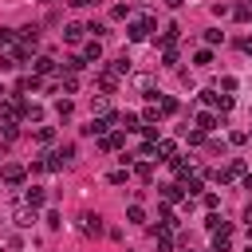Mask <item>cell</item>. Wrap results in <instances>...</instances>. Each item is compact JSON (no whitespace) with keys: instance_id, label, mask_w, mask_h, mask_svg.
<instances>
[{"instance_id":"obj_1","label":"cell","mask_w":252,"mask_h":252,"mask_svg":"<svg viewBox=\"0 0 252 252\" xmlns=\"http://www.w3.org/2000/svg\"><path fill=\"white\" fill-rule=\"evenodd\" d=\"M150 32H154V16H138V20H134V24L126 28V35H130L134 43H138V39H146Z\"/></svg>"},{"instance_id":"obj_2","label":"cell","mask_w":252,"mask_h":252,"mask_svg":"<svg viewBox=\"0 0 252 252\" xmlns=\"http://www.w3.org/2000/svg\"><path fill=\"white\" fill-rule=\"evenodd\" d=\"M79 232L83 236H102V217L98 213H83L79 217Z\"/></svg>"},{"instance_id":"obj_3","label":"cell","mask_w":252,"mask_h":252,"mask_svg":"<svg viewBox=\"0 0 252 252\" xmlns=\"http://www.w3.org/2000/svg\"><path fill=\"white\" fill-rule=\"evenodd\" d=\"M0 177H4V185H24V177H28V169H24V165H16V161H4V169H0Z\"/></svg>"},{"instance_id":"obj_4","label":"cell","mask_w":252,"mask_h":252,"mask_svg":"<svg viewBox=\"0 0 252 252\" xmlns=\"http://www.w3.org/2000/svg\"><path fill=\"white\" fill-rule=\"evenodd\" d=\"M12 220H16V224H20V228H28V224H32V220H35V209H32V205H28V201H20V205H16V209H12Z\"/></svg>"},{"instance_id":"obj_5","label":"cell","mask_w":252,"mask_h":252,"mask_svg":"<svg viewBox=\"0 0 252 252\" xmlns=\"http://www.w3.org/2000/svg\"><path fill=\"white\" fill-rule=\"evenodd\" d=\"M122 142H126V138H122V130H110V134H102V138H98V150L114 154V150H122Z\"/></svg>"},{"instance_id":"obj_6","label":"cell","mask_w":252,"mask_h":252,"mask_svg":"<svg viewBox=\"0 0 252 252\" xmlns=\"http://www.w3.org/2000/svg\"><path fill=\"white\" fill-rule=\"evenodd\" d=\"M83 59H87V63H98V59H102V43H98L94 35L83 43Z\"/></svg>"},{"instance_id":"obj_7","label":"cell","mask_w":252,"mask_h":252,"mask_svg":"<svg viewBox=\"0 0 252 252\" xmlns=\"http://www.w3.org/2000/svg\"><path fill=\"white\" fill-rule=\"evenodd\" d=\"M98 91H102V94H114V91H118V75H114V71H98Z\"/></svg>"},{"instance_id":"obj_8","label":"cell","mask_w":252,"mask_h":252,"mask_svg":"<svg viewBox=\"0 0 252 252\" xmlns=\"http://www.w3.org/2000/svg\"><path fill=\"white\" fill-rule=\"evenodd\" d=\"M177 158V146L169 138H158V161H173Z\"/></svg>"},{"instance_id":"obj_9","label":"cell","mask_w":252,"mask_h":252,"mask_svg":"<svg viewBox=\"0 0 252 252\" xmlns=\"http://www.w3.org/2000/svg\"><path fill=\"white\" fill-rule=\"evenodd\" d=\"M181 197H185V185H177V181H173V185H161V201H165V205H173V201H181Z\"/></svg>"},{"instance_id":"obj_10","label":"cell","mask_w":252,"mask_h":252,"mask_svg":"<svg viewBox=\"0 0 252 252\" xmlns=\"http://www.w3.org/2000/svg\"><path fill=\"white\" fill-rule=\"evenodd\" d=\"M83 35H87L83 24H67V28H63V39H67V43H83Z\"/></svg>"},{"instance_id":"obj_11","label":"cell","mask_w":252,"mask_h":252,"mask_svg":"<svg viewBox=\"0 0 252 252\" xmlns=\"http://www.w3.org/2000/svg\"><path fill=\"white\" fill-rule=\"evenodd\" d=\"M177 35H181V28H177V24H165V32L158 35V43H161V47H169V43H177Z\"/></svg>"},{"instance_id":"obj_12","label":"cell","mask_w":252,"mask_h":252,"mask_svg":"<svg viewBox=\"0 0 252 252\" xmlns=\"http://www.w3.org/2000/svg\"><path fill=\"white\" fill-rule=\"evenodd\" d=\"M32 71H35V75H51V71H55V59H51V55H39V59L32 63Z\"/></svg>"},{"instance_id":"obj_13","label":"cell","mask_w":252,"mask_h":252,"mask_svg":"<svg viewBox=\"0 0 252 252\" xmlns=\"http://www.w3.org/2000/svg\"><path fill=\"white\" fill-rule=\"evenodd\" d=\"M59 91H63V94H75V91H79V79H75L71 71H67V75L59 71Z\"/></svg>"},{"instance_id":"obj_14","label":"cell","mask_w":252,"mask_h":252,"mask_svg":"<svg viewBox=\"0 0 252 252\" xmlns=\"http://www.w3.org/2000/svg\"><path fill=\"white\" fill-rule=\"evenodd\" d=\"M118 126H122V130H126V134H130V130H142V118H138V114H130V110H126V114H118Z\"/></svg>"},{"instance_id":"obj_15","label":"cell","mask_w":252,"mask_h":252,"mask_svg":"<svg viewBox=\"0 0 252 252\" xmlns=\"http://www.w3.org/2000/svg\"><path fill=\"white\" fill-rule=\"evenodd\" d=\"M24 201H28V205H32V209H39V205H43V201H47V193H43V189H39V185H32V189H28V193H24Z\"/></svg>"},{"instance_id":"obj_16","label":"cell","mask_w":252,"mask_h":252,"mask_svg":"<svg viewBox=\"0 0 252 252\" xmlns=\"http://www.w3.org/2000/svg\"><path fill=\"white\" fill-rule=\"evenodd\" d=\"M217 122H220V118H217V114H209V110H205V114H197V130H205V134H209V130H217Z\"/></svg>"},{"instance_id":"obj_17","label":"cell","mask_w":252,"mask_h":252,"mask_svg":"<svg viewBox=\"0 0 252 252\" xmlns=\"http://www.w3.org/2000/svg\"><path fill=\"white\" fill-rule=\"evenodd\" d=\"M126 220H130V224H146V209H142V205L134 201V205L126 209Z\"/></svg>"},{"instance_id":"obj_18","label":"cell","mask_w":252,"mask_h":252,"mask_svg":"<svg viewBox=\"0 0 252 252\" xmlns=\"http://www.w3.org/2000/svg\"><path fill=\"white\" fill-rule=\"evenodd\" d=\"M24 118H28V122H39V118H43V106H39V102H24Z\"/></svg>"},{"instance_id":"obj_19","label":"cell","mask_w":252,"mask_h":252,"mask_svg":"<svg viewBox=\"0 0 252 252\" xmlns=\"http://www.w3.org/2000/svg\"><path fill=\"white\" fill-rule=\"evenodd\" d=\"M134 177H138L142 185H150V177H154V169H150V161H138V165H134Z\"/></svg>"},{"instance_id":"obj_20","label":"cell","mask_w":252,"mask_h":252,"mask_svg":"<svg viewBox=\"0 0 252 252\" xmlns=\"http://www.w3.org/2000/svg\"><path fill=\"white\" fill-rule=\"evenodd\" d=\"M83 67H87V59H83V55H71V59H63V71H71V75H75V71H83Z\"/></svg>"},{"instance_id":"obj_21","label":"cell","mask_w":252,"mask_h":252,"mask_svg":"<svg viewBox=\"0 0 252 252\" xmlns=\"http://www.w3.org/2000/svg\"><path fill=\"white\" fill-rule=\"evenodd\" d=\"M110 71H114L118 79H122V75H130V59H126V55H118V59L110 63Z\"/></svg>"},{"instance_id":"obj_22","label":"cell","mask_w":252,"mask_h":252,"mask_svg":"<svg viewBox=\"0 0 252 252\" xmlns=\"http://www.w3.org/2000/svg\"><path fill=\"white\" fill-rule=\"evenodd\" d=\"M134 87H138L142 94H150V91H154V79H150V75H134ZM150 98H154V94H150Z\"/></svg>"},{"instance_id":"obj_23","label":"cell","mask_w":252,"mask_h":252,"mask_svg":"<svg viewBox=\"0 0 252 252\" xmlns=\"http://www.w3.org/2000/svg\"><path fill=\"white\" fill-rule=\"evenodd\" d=\"M142 122H146V126H158V122H161V110H158V106H146V110H142Z\"/></svg>"},{"instance_id":"obj_24","label":"cell","mask_w":252,"mask_h":252,"mask_svg":"<svg viewBox=\"0 0 252 252\" xmlns=\"http://www.w3.org/2000/svg\"><path fill=\"white\" fill-rule=\"evenodd\" d=\"M35 142H39V146H51V142H55V130H51V126H39V130H35Z\"/></svg>"},{"instance_id":"obj_25","label":"cell","mask_w":252,"mask_h":252,"mask_svg":"<svg viewBox=\"0 0 252 252\" xmlns=\"http://www.w3.org/2000/svg\"><path fill=\"white\" fill-rule=\"evenodd\" d=\"M110 16H114V20H130V4H114Z\"/></svg>"},{"instance_id":"obj_26","label":"cell","mask_w":252,"mask_h":252,"mask_svg":"<svg viewBox=\"0 0 252 252\" xmlns=\"http://www.w3.org/2000/svg\"><path fill=\"white\" fill-rule=\"evenodd\" d=\"M87 32H91L94 39H102V35H106V24H98V20H91V24H87Z\"/></svg>"},{"instance_id":"obj_27","label":"cell","mask_w":252,"mask_h":252,"mask_svg":"<svg viewBox=\"0 0 252 252\" xmlns=\"http://www.w3.org/2000/svg\"><path fill=\"white\" fill-rule=\"evenodd\" d=\"M55 114H59V118H71V114H75V106H71V98H63V102L55 106Z\"/></svg>"},{"instance_id":"obj_28","label":"cell","mask_w":252,"mask_h":252,"mask_svg":"<svg viewBox=\"0 0 252 252\" xmlns=\"http://www.w3.org/2000/svg\"><path fill=\"white\" fill-rule=\"evenodd\" d=\"M220 224H224V220H220V217H217V213H213V209H209V217H205V228H209V232H217V228H220Z\"/></svg>"},{"instance_id":"obj_29","label":"cell","mask_w":252,"mask_h":252,"mask_svg":"<svg viewBox=\"0 0 252 252\" xmlns=\"http://www.w3.org/2000/svg\"><path fill=\"white\" fill-rule=\"evenodd\" d=\"M205 43H224V32H217V28H209V32H205Z\"/></svg>"},{"instance_id":"obj_30","label":"cell","mask_w":252,"mask_h":252,"mask_svg":"<svg viewBox=\"0 0 252 252\" xmlns=\"http://www.w3.org/2000/svg\"><path fill=\"white\" fill-rule=\"evenodd\" d=\"M193 63H197V67H209V63H213V51H197Z\"/></svg>"},{"instance_id":"obj_31","label":"cell","mask_w":252,"mask_h":252,"mask_svg":"<svg viewBox=\"0 0 252 252\" xmlns=\"http://www.w3.org/2000/svg\"><path fill=\"white\" fill-rule=\"evenodd\" d=\"M158 110H161V118H165V114H173V110H177V102H173V98H161V102H158Z\"/></svg>"},{"instance_id":"obj_32","label":"cell","mask_w":252,"mask_h":252,"mask_svg":"<svg viewBox=\"0 0 252 252\" xmlns=\"http://www.w3.org/2000/svg\"><path fill=\"white\" fill-rule=\"evenodd\" d=\"M55 154H59V158H63V165H67V161H71V158H75V146H71V142H67V146H59V150H55Z\"/></svg>"},{"instance_id":"obj_33","label":"cell","mask_w":252,"mask_h":252,"mask_svg":"<svg viewBox=\"0 0 252 252\" xmlns=\"http://www.w3.org/2000/svg\"><path fill=\"white\" fill-rule=\"evenodd\" d=\"M126 177H130V173H126V169H114V173H110V177H106V181H110V185H126Z\"/></svg>"},{"instance_id":"obj_34","label":"cell","mask_w":252,"mask_h":252,"mask_svg":"<svg viewBox=\"0 0 252 252\" xmlns=\"http://www.w3.org/2000/svg\"><path fill=\"white\" fill-rule=\"evenodd\" d=\"M165 67H177V47H173V43L165 47Z\"/></svg>"},{"instance_id":"obj_35","label":"cell","mask_w":252,"mask_h":252,"mask_svg":"<svg viewBox=\"0 0 252 252\" xmlns=\"http://www.w3.org/2000/svg\"><path fill=\"white\" fill-rule=\"evenodd\" d=\"M220 91H224V94H232V91H236V79H232V75H224V79H220Z\"/></svg>"},{"instance_id":"obj_36","label":"cell","mask_w":252,"mask_h":252,"mask_svg":"<svg viewBox=\"0 0 252 252\" xmlns=\"http://www.w3.org/2000/svg\"><path fill=\"white\" fill-rule=\"evenodd\" d=\"M217 110H220V114L232 110V94H220V98H217Z\"/></svg>"},{"instance_id":"obj_37","label":"cell","mask_w":252,"mask_h":252,"mask_svg":"<svg viewBox=\"0 0 252 252\" xmlns=\"http://www.w3.org/2000/svg\"><path fill=\"white\" fill-rule=\"evenodd\" d=\"M228 142H232V146H244V142H248V134H244V130H232V134H228Z\"/></svg>"},{"instance_id":"obj_38","label":"cell","mask_w":252,"mask_h":252,"mask_svg":"<svg viewBox=\"0 0 252 252\" xmlns=\"http://www.w3.org/2000/svg\"><path fill=\"white\" fill-rule=\"evenodd\" d=\"M91 4H98V0H71V8H91Z\"/></svg>"},{"instance_id":"obj_39","label":"cell","mask_w":252,"mask_h":252,"mask_svg":"<svg viewBox=\"0 0 252 252\" xmlns=\"http://www.w3.org/2000/svg\"><path fill=\"white\" fill-rule=\"evenodd\" d=\"M240 51H244V55H252V35H248V39H240Z\"/></svg>"},{"instance_id":"obj_40","label":"cell","mask_w":252,"mask_h":252,"mask_svg":"<svg viewBox=\"0 0 252 252\" xmlns=\"http://www.w3.org/2000/svg\"><path fill=\"white\" fill-rule=\"evenodd\" d=\"M244 224H252V205H248V209H244Z\"/></svg>"},{"instance_id":"obj_41","label":"cell","mask_w":252,"mask_h":252,"mask_svg":"<svg viewBox=\"0 0 252 252\" xmlns=\"http://www.w3.org/2000/svg\"><path fill=\"white\" fill-rule=\"evenodd\" d=\"M244 189H252V173H244Z\"/></svg>"},{"instance_id":"obj_42","label":"cell","mask_w":252,"mask_h":252,"mask_svg":"<svg viewBox=\"0 0 252 252\" xmlns=\"http://www.w3.org/2000/svg\"><path fill=\"white\" fill-rule=\"evenodd\" d=\"M165 8H181V0H165Z\"/></svg>"},{"instance_id":"obj_43","label":"cell","mask_w":252,"mask_h":252,"mask_svg":"<svg viewBox=\"0 0 252 252\" xmlns=\"http://www.w3.org/2000/svg\"><path fill=\"white\" fill-rule=\"evenodd\" d=\"M244 252H252V244H248V248H244Z\"/></svg>"},{"instance_id":"obj_44","label":"cell","mask_w":252,"mask_h":252,"mask_svg":"<svg viewBox=\"0 0 252 252\" xmlns=\"http://www.w3.org/2000/svg\"><path fill=\"white\" fill-rule=\"evenodd\" d=\"M43 4H47V0H43Z\"/></svg>"}]
</instances>
